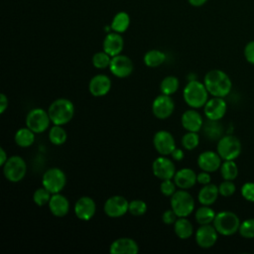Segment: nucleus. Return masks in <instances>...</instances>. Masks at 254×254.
Returning <instances> with one entry per match:
<instances>
[{
    "label": "nucleus",
    "mask_w": 254,
    "mask_h": 254,
    "mask_svg": "<svg viewBox=\"0 0 254 254\" xmlns=\"http://www.w3.org/2000/svg\"><path fill=\"white\" fill-rule=\"evenodd\" d=\"M240 140L234 135H224L217 143L216 151L222 160H235L241 153Z\"/></svg>",
    "instance_id": "obj_6"
},
{
    "label": "nucleus",
    "mask_w": 254,
    "mask_h": 254,
    "mask_svg": "<svg viewBox=\"0 0 254 254\" xmlns=\"http://www.w3.org/2000/svg\"><path fill=\"white\" fill-rule=\"evenodd\" d=\"M221 157L217 152L213 151H204L200 153L197 157V165L201 171L212 173L220 169L221 166Z\"/></svg>",
    "instance_id": "obj_19"
},
{
    "label": "nucleus",
    "mask_w": 254,
    "mask_h": 254,
    "mask_svg": "<svg viewBox=\"0 0 254 254\" xmlns=\"http://www.w3.org/2000/svg\"><path fill=\"white\" fill-rule=\"evenodd\" d=\"M48 113L53 124L63 126L73 118L74 105L67 98H58L50 104Z\"/></svg>",
    "instance_id": "obj_2"
},
{
    "label": "nucleus",
    "mask_w": 254,
    "mask_h": 254,
    "mask_svg": "<svg viewBox=\"0 0 254 254\" xmlns=\"http://www.w3.org/2000/svg\"><path fill=\"white\" fill-rule=\"evenodd\" d=\"M196 175L197 174H195L193 170L190 168H183L176 172L174 182L178 188L182 190H189L197 183Z\"/></svg>",
    "instance_id": "obj_24"
},
{
    "label": "nucleus",
    "mask_w": 254,
    "mask_h": 254,
    "mask_svg": "<svg viewBox=\"0 0 254 254\" xmlns=\"http://www.w3.org/2000/svg\"><path fill=\"white\" fill-rule=\"evenodd\" d=\"M52 193L44 187L37 189L33 193V200L38 206H44L49 203Z\"/></svg>",
    "instance_id": "obj_37"
},
{
    "label": "nucleus",
    "mask_w": 254,
    "mask_h": 254,
    "mask_svg": "<svg viewBox=\"0 0 254 254\" xmlns=\"http://www.w3.org/2000/svg\"><path fill=\"white\" fill-rule=\"evenodd\" d=\"M67 138L66 131L62 127V125H55L50 128L49 130V140L51 141L52 144L56 146L63 145L65 143Z\"/></svg>",
    "instance_id": "obj_33"
},
{
    "label": "nucleus",
    "mask_w": 254,
    "mask_h": 254,
    "mask_svg": "<svg viewBox=\"0 0 254 254\" xmlns=\"http://www.w3.org/2000/svg\"><path fill=\"white\" fill-rule=\"evenodd\" d=\"M170 156L172 157V159L174 161H182L184 159V157H185V153H184V151L182 149L176 147L175 150L171 153Z\"/></svg>",
    "instance_id": "obj_46"
},
{
    "label": "nucleus",
    "mask_w": 254,
    "mask_h": 254,
    "mask_svg": "<svg viewBox=\"0 0 254 254\" xmlns=\"http://www.w3.org/2000/svg\"><path fill=\"white\" fill-rule=\"evenodd\" d=\"M208 94L204 83L195 79H190L183 91L185 102L191 108L203 107L208 100Z\"/></svg>",
    "instance_id": "obj_3"
},
{
    "label": "nucleus",
    "mask_w": 254,
    "mask_h": 254,
    "mask_svg": "<svg viewBox=\"0 0 254 254\" xmlns=\"http://www.w3.org/2000/svg\"><path fill=\"white\" fill-rule=\"evenodd\" d=\"M35 132H33L30 128L23 127L17 130L14 136L15 143L22 148H27L30 147L34 144L35 142Z\"/></svg>",
    "instance_id": "obj_27"
},
{
    "label": "nucleus",
    "mask_w": 254,
    "mask_h": 254,
    "mask_svg": "<svg viewBox=\"0 0 254 254\" xmlns=\"http://www.w3.org/2000/svg\"><path fill=\"white\" fill-rule=\"evenodd\" d=\"M156 151L162 156H169L176 148V141L172 133L166 130L157 131L153 138Z\"/></svg>",
    "instance_id": "obj_14"
},
{
    "label": "nucleus",
    "mask_w": 254,
    "mask_h": 254,
    "mask_svg": "<svg viewBox=\"0 0 254 254\" xmlns=\"http://www.w3.org/2000/svg\"><path fill=\"white\" fill-rule=\"evenodd\" d=\"M212 223L218 234L229 236L239 230L241 222L236 213L229 210H223L215 214Z\"/></svg>",
    "instance_id": "obj_4"
},
{
    "label": "nucleus",
    "mask_w": 254,
    "mask_h": 254,
    "mask_svg": "<svg viewBox=\"0 0 254 254\" xmlns=\"http://www.w3.org/2000/svg\"><path fill=\"white\" fill-rule=\"evenodd\" d=\"M218 190H219V194L222 196H231L235 190H236V187L234 185V183L232 181H227L224 180L219 186H218Z\"/></svg>",
    "instance_id": "obj_41"
},
{
    "label": "nucleus",
    "mask_w": 254,
    "mask_h": 254,
    "mask_svg": "<svg viewBox=\"0 0 254 254\" xmlns=\"http://www.w3.org/2000/svg\"><path fill=\"white\" fill-rule=\"evenodd\" d=\"M103 51L107 53L109 56L114 57L119 54H121L123 47H124V41L122 36L119 33L116 32H110L108 33L102 43Z\"/></svg>",
    "instance_id": "obj_22"
},
{
    "label": "nucleus",
    "mask_w": 254,
    "mask_h": 254,
    "mask_svg": "<svg viewBox=\"0 0 254 254\" xmlns=\"http://www.w3.org/2000/svg\"><path fill=\"white\" fill-rule=\"evenodd\" d=\"M128 211L134 216H142L147 211V203L142 199H133L129 201Z\"/></svg>",
    "instance_id": "obj_38"
},
{
    "label": "nucleus",
    "mask_w": 254,
    "mask_h": 254,
    "mask_svg": "<svg viewBox=\"0 0 254 254\" xmlns=\"http://www.w3.org/2000/svg\"><path fill=\"white\" fill-rule=\"evenodd\" d=\"M203 83L209 94L216 97H225L231 90L230 77L221 69H211L206 72Z\"/></svg>",
    "instance_id": "obj_1"
},
{
    "label": "nucleus",
    "mask_w": 254,
    "mask_h": 254,
    "mask_svg": "<svg viewBox=\"0 0 254 254\" xmlns=\"http://www.w3.org/2000/svg\"><path fill=\"white\" fill-rule=\"evenodd\" d=\"M189 1V3L191 5V6H193V7H200V6H202L203 4H205V2L207 1V0H188Z\"/></svg>",
    "instance_id": "obj_49"
},
{
    "label": "nucleus",
    "mask_w": 254,
    "mask_h": 254,
    "mask_svg": "<svg viewBox=\"0 0 254 254\" xmlns=\"http://www.w3.org/2000/svg\"><path fill=\"white\" fill-rule=\"evenodd\" d=\"M238 232L244 238H254V218H248L242 221L240 223Z\"/></svg>",
    "instance_id": "obj_39"
},
{
    "label": "nucleus",
    "mask_w": 254,
    "mask_h": 254,
    "mask_svg": "<svg viewBox=\"0 0 254 254\" xmlns=\"http://www.w3.org/2000/svg\"><path fill=\"white\" fill-rule=\"evenodd\" d=\"M219 194L218 187L213 184L204 185L197 193V199L202 205H211L215 202Z\"/></svg>",
    "instance_id": "obj_25"
},
{
    "label": "nucleus",
    "mask_w": 254,
    "mask_h": 254,
    "mask_svg": "<svg viewBox=\"0 0 254 254\" xmlns=\"http://www.w3.org/2000/svg\"><path fill=\"white\" fill-rule=\"evenodd\" d=\"M244 57L246 59V61L251 64H254V41L249 42L245 48H244Z\"/></svg>",
    "instance_id": "obj_44"
},
{
    "label": "nucleus",
    "mask_w": 254,
    "mask_h": 254,
    "mask_svg": "<svg viewBox=\"0 0 254 254\" xmlns=\"http://www.w3.org/2000/svg\"><path fill=\"white\" fill-rule=\"evenodd\" d=\"M8 98L4 93L0 94V113H4L8 107Z\"/></svg>",
    "instance_id": "obj_47"
},
{
    "label": "nucleus",
    "mask_w": 254,
    "mask_h": 254,
    "mask_svg": "<svg viewBox=\"0 0 254 254\" xmlns=\"http://www.w3.org/2000/svg\"><path fill=\"white\" fill-rule=\"evenodd\" d=\"M199 144V136L197 132L188 131L182 138V145L184 149L188 151H191L195 149Z\"/></svg>",
    "instance_id": "obj_36"
},
{
    "label": "nucleus",
    "mask_w": 254,
    "mask_h": 254,
    "mask_svg": "<svg viewBox=\"0 0 254 254\" xmlns=\"http://www.w3.org/2000/svg\"><path fill=\"white\" fill-rule=\"evenodd\" d=\"M66 184V176L60 168L48 169L42 177V185L52 194L61 192Z\"/></svg>",
    "instance_id": "obj_8"
},
{
    "label": "nucleus",
    "mask_w": 254,
    "mask_h": 254,
    "mask_svg": "<svg viewBox=\"0 0 254 254\" xmlns=\"http://www.w3.org/2000/svg\"><path fill=\"white\" fill-rule=\"evenodd\" d=\"M130 25V17L126 12H118L112 19L110 28L113 32L124 33Z\"/></svg>",
    "instance_id": "obj_28"
},
{
    "label": "nucleus",
    "mask_w": 254,
    "mask_h": 254,
    "mask_svg": "<svg viewBox=\"0 0 254 254\" xmlns=\"http://www.w3.org/2000/svg\"><path fill=\"white\" fill-rule=\"evenodd\" d=\"M27 173V164L20 156H11L3 166L4 177L11 183H18Z\"/></svg>",
    "instance_id": "obj_7"
},
{
    "label": "nucleus",
    "mask_w": 254,
    "mask_h": 254,
    "mask_svg": "<svg viewBox=\"0 0 254 254\" xmlns=\"http://www.w3.org/2000/svg\"><path fill=\"white\" fill-rule=\"evenodd\" d=\"M180 87V81L177 76L168 75L164 77L160 83V91L163 94L172 95L174 94Z\"/></svg>",
    "instance_id": "obj_32"
},
{
    "label": "nucleus",
    "mask_w": 254,
    "mask_h": 254,
    "mask_svg": "<svg viewBox=\"0 0 254 254\" xmlns=\"http://www.w3.org/2000/svg\"><path fill=\"white\" fill-rule=\"evenodd\" d=\"M111 84V79L108 75L99 73L91 77L88 83V89L92 96L101 97L110 91Z\"/></svg>",
    "instance_id": "obj_18"
},
{
    "label": "nucleus",
    "mask_w": 254,
    "mask_h": 254,
    "mask_svg": "<svg viewBox=\"0 0 254 254\" xmlns=\"http://www.w3.org/2000/svg\"><path fill=\"white\" fill-rule=\"evenodd\" d=\"M227 105L223 97L213 96L203 106L204 115L209 120H220L226 113Z\"/></svg>",
    "instance_id": "obj_17"
},
{
    "label": "nucleus",
    "mask_w": 254,
    "mask_h": 254,
    "mask_svg": "<svg viewBox=\"0 0 254 254\" xmlns=\"http://www.w3.org/2000/svg\"><path fill=\"white\" fill-rule=\"evenodd\" d=\"M181 122L183 127L187 131L198 132L203 126V120L198 111L195 109L186 110L181 118Z\"/></svg>",
    "instance_id": "obj_23"
},
{
    "label": "nucleus",
    "mask_w": 254,
    "mask_h": 254,
    "mask_svg": "<svg viewBox=\"0 0 254 254\" xmlns=\"http://www.w3.org/2000/svg\"><path fill=\"white\" fill-rule=\"evenodd\" d=\"M241 194L246 200L250 202H254V183L252 182L245 183L241 188Z\"/></svg>",
    "instance_id": "obj_42"
},
{
    "label": "nucleus",
    "mask_w": 254,
    "mask_h": 254,
    "mask_svg": "<svg viewBox=\"0 0 254 254\" xmlns=\"http://www.w3.org/2000/svg\"><path fill=\"white\" fill-rule=\"evenodd\" d=\"M109 69L114 76L124 78L132 73L134 65L132 60L129 57L119 54L111 58Z\"/></svg>",
    "instance_id": "obj_13"
},
{
    "label": "nucleus",
    "mask_w": 254,
    "mask_h": 254,
    "mask_svg": "<svg viewBox=\"0 0 254 254\" xmlns=\"http://www.w3.org/2000/svg\"><path fill=\"white\" fill-rule=\"evenodd\" d=\"M74 214L75 216L83 221L90 220L96 211V203L90 196L84 195L79 197L74 203Z\"/></svg>",
    "instance_id": "obj_16"
},
{
    "label": "nucleus",
    "mask_w": 254,
    "mask_h": 254,
    "mask_svg": "<svg viewBox=\"0 0 254 254\" xmlns=\"http://www.w3.org/2000/svg\"><path fill=\"white\" fill-rule=\"evenodd\" d=\"M152 172L154 176L161 181L174 179L176 174V166L173 159H169L167 156H160L156 158L152 164Z\"/></svg>",
    "instance_id": "obj_11"
},
{
    "label": "nucleus",
    "mask_w": 254,
    "mask_h": 254,
    "mask_svg": "<svg viewBox=\"0 0 254 254\" xmlns=\"http://www.w3.org/2000/svg\"><path fill=\"white\" fill-rule=\"evenodd\" d=\"M175 109V101L171 95L161 93L152 103V112L158 119L164 120L169 118Z\"/></svg>",
    "instance_id": "obj_12"
},
{
    "label": "nucleus",
    "mask_w": 254,
    "mask_h": 254,
    "mask_svg": "<svg viewBox=\"0 0 254 254\" xmlns=\"http://www.w3.org/2000/svg\"><path fill=\"white\" fill-rule=\"evenodd\" d=\"M103 209L108 217L118 218L128 211L129 201L122 195H112L105 200Z\"/></svg>",
    "instance_id": "obj_10"
},
{
    "label": "nucleus",
    "mask_w": 254,
    "mask_h": 254,
    "mask_svg": "<svg viewBox=\"0 0 254 254\" xmlns=\"http://www.w3.org/2000/svg\"><path fill=\"white\" fill-rule=\"evenodd\" d=\"M202 131L209 140H216L220 139L222 137V126L220 123H218V120H209L208 122L203 124Z\"/></svg>",
    "instance_id": "obj_31"
},
{
    "label": "nucleus",
    "mask_w": 254,
    "mask_h": 254,
    "mask_svg": "<svg viewBox=\"0 0 254 254\" xmlns=\"http://www.w3.org/2000/svg\"><path fill=\"white\" fill-rule=\"evenodd\" d=\"M48 205L50 211L56 217H64L69 211V201L61 192L53 193Z\"/></svg>",
    "instance_id": "obj_21"
},
{
    "label": "nucleus",
    "mask_w": 254,
    "mask_h": 254,
    "mask_svg": "<svg viewBox=\"0 0 254 254\" xmlns=\"http://www.w3.org/2000/svg\"><path fill=\"white\" fill-rule=\"evenodd\" d=\"M215 211L209 207V205H202L198 207L194 213V218L195 221L199 224H210L213 222L214 217H215Z\"/></svg>",
    "instance_id": "obj_30"
},
{
    "label": "nucleus",
    "mask_w": 254,
    "mask_h": 254,
    "mask_svg": "<svg viewBox=\"0 0 254 254\" xmlns=\"http://www.w3.org/2000/svg\"><path fill=\"white\" fill-rule=\"evenodd\" d=\"M171 208L179 217H188L194 209V199L186 190H179L171 196Z\"/></svg>",
    "instance_id": "obj_5"
},
{
    "label": "nucleus",
    "mask_w": 254,
    "mask_h": 254,
    "mask_svg": "<svg viewBox=\"0 0 254 254\" xmlns=\"http://www.w3.org/2000/svg\"><path fill=\"white\" fill-rule=\"evenodd\" d=\"M174 232L180 239H188L193 233V227L187 217H178L174 223Z\"/></svg>",
    "instance_id": "obj_26"
},
{
    "label": "nucleus",
    "mask_w": 254,
    "mask_h": 254,
    "mask_svg": "<svg viewBox=\"0 0 254 254\" xmlns=\"http://www.w3.org/2000/svg\"><path fill=\"white\" fill-rule=\"evenodd\" d=\"M220 174L224 180L233 181L238 176V168L234 160H226L220 166Z\"/></svg>",
    "instance_id": "obj_34"
},
{
    "label": "nucleus",
    "mask_w": 254,
    "mask_h": 254,
    "mask_svg": "<svg viewBox=\"0 0 254 254\" xmlns=\"http://www.w3.org/2000/svg\"><path fill=\"white\" fill-rule=\"evenodd\" d=\"M109 252L111 254H137L139 252V246L134 239L121 237L110 244Z\"/></svg>",
    "instance_id": "obj_20"
},
{
    "label": "nucleus",
    "mask_w": 254,
    "mask_h": 254,
    "mask_svg": "<svg viewBox=\"0 0 254 254\" xmlns=\"http://www.w3.org/2000/svg\"><path fill=\"white\" fill-rule=\"evenodd\" d=\"M196 181L198 184L204 186V185H207V184H210L211 182V177L209 175L208 172H205V171H202L200 173H198L196 175Z\"/></svg>",
    "instance_id": "obj_45"
},
{
    "label": "nucleus",
    "mask_w": 254,
    "mask_h": 254,
    "mask_svg": "<svg viewBox=\"0 0 254 254\" xmlns=\"http://www.w3.org/2000/svg\"><path fill=\"white\" fill-rule=\"evenodd\" d=\"M51 122L48 111L43 108H33L26 116V126L36 134L45 132Z\"/></svg>",
    "instance_id": "obj_9"
},
{
    "label": "nucleus",
    "mask_w": 254,
    "mask_h": 254,
    "mask_svg": "<svg viewBox=\"0 0 254 254\" xmlns=\"http://www.w3.org/2000/svg\"><path fill=\"white\" fill-rule=\"evenodd\" d=\"M218 232L213 225L202 224L195 231V242L196 244L203 249H208L214 246L217 241Z\"/></svg>",
    "instance_id": "obj_15"
},
{
    "label": "nucleus",
    "mask_w": 254,
    "mask_h": 254,
    "mask_svg": "<svg viewBox=\"0 0 254 254\" xmlns=\"http://www.w3.org/2000/svg\"><path fill=\"white\" fill-rule=\"evenodd\" d=\"M111 56H109L107 53H105L104 51L102 52H97L92 56L91 62H92V65L98 69H102V68H106L109 67L110 62H111Z\"/></svg>",
    "instance_id": "obj_35"
},
{
    "label": "nucleus",
    "mask_w": 254,
    "mask_h": 254,
    "mask_svg": "<svg viewBox=\"0 0 254 254\" xmlns=\"http://www.w3.org/2000/svg\"><path fill=\"white\" fill-rule=\"evenodd\" d=\"M143 61L147 66L157 67L166 61V54L160 50H150L145 54Z\"/></svg>",
    "instance_id": "obj_29"
},
{
    "label": "nucleus",
    "mask_w": 254,
    "mask_h": 254,
    "mask_svg": "<svg viewBox=\"0 0 254 254\" xmlns=\"http://www.w3.org/2000/svg\"><path fill=\"white\" fill-rule=\"evenodd\" d=\"M177 190V185L172 179L163 180L160 184V191L165 196H172Z\"/></svg>",
    "instance_id": "obj_40"
},
{
    "label": "nucleus",
    "mask_w": 254,
    "mask_h": 254,
    "mask_svg": "<svg viewBox=\"0 0 254 254\" xmlns=\"http://www.w3.org/2000/svg\"><path fill=\"white\" fill-rule=\"evenodd\" d=\"M178 215L176 214V212L171 208V209H167L163 212V215H162V220L165 224H168V225H171V224H174L176 222V220L178 219Z\"/></svg>",
    "instance_id": "obj_43"
},
{
    "label": "nucleus",
    "mask_w": 254,
    "mask_h": 254,
    "mask_svg": "<svg viewBox=\"0 0 254 254\" xmlns=\"http://www.w3.org/2000/svg\"><path fill=\"white\" fill-rule=\"evenodd\" d=\"M8 160V157H7V154H6V151L1 147L0 148V166H4V164L7 162Z\"/></svg>",
    "instance_id": "obj_48"
}]
</instances>
